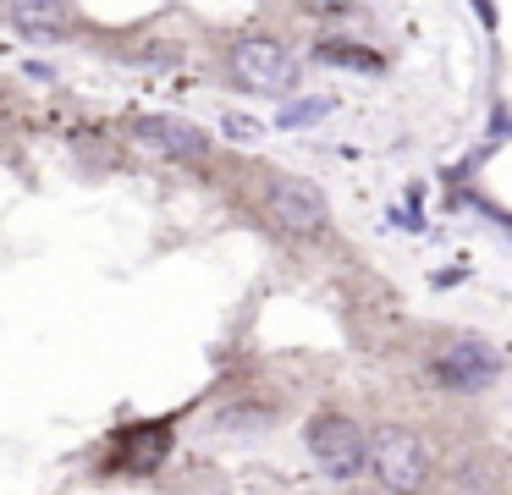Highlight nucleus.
Listing matches in <instances>:
<instances>
[{
  "label": "nucleus",
  "mask_w": 512,
  "mask_h": 495,
  "mask_svg": "<svg viewBox=\"0 0 512 495\" xmlns=\"http://www.w3.org/2000/svg\"><path fill=\"white\" fill-rule=\"evenodd\" d=\"M226 72H232L237 88H254V94H292L298 88V61L270 33H243L226 50Z\"/></svg>",
  "instance_id": "1"
},
{
  "label": "nucleus",
  "mask_w": 512,
  "mask_h": 495,
  "mask_svg": "<svg viewBox=\"0 0 512 495\" xmlns=\"http://www.w3.org/2000/svg\"><path fill=\"white\" fill-rule=\"evenodd\" d=\"M265 220L276 231H287V237H320L325 226H331V204H325V193L309 182V176H265Z\"/></svg>",
  "instance_id": "2"
},
{
  "label": "nucleus",
  "mask_w": 512,
  "mask_h": 495,
  "mask_svg": "<svg viewBox=\"0 0 512 495\" xmlns=\"http://www.w3.org/2000/svg\"><path fill=\"white\" fill-rule=\"evenodd\" d=\"M369 468H375V479L386 484L391 495H419L424 484H430V451H424V440L413 435V429L386 424L369 440Z\"/></svg>",
  "instance_id": "3"
},
{
  "label": "nucleus",
  "mask_w": 512,
  "mask_h": 495,
  "mask_svg": "<svg viewBox=\"0 0 512 495\" xmlns=\"http://www.w3.org/2000/svg\"><path fill=\"white\" fill-rule=\"evenodd\" d=\"M303 440H309L314 462H320L331 479H358V473H364V462H369V435L347 413H336V407L314 413L309 418V435H303Z\"/></svg>",
  "instance_id": "4"
},
{
  "label": "nucleus",
  "mask_w": 512,
  "mask_h": 495,
  "mask_svg": "<svg viewBox=\"0 0 512 495\" xmlns=\"http://www.w3.org/2000/svg\"><path fill=\"white\" fill-rule=\"evenodd\" d=\"M133 138H138V149L160 154V160H182V165H199L210 154V132H199L182 116H144L133 127Z\"/></svg>",
  "instance_id": "5"
},
{
  "label": "nucleus",
  "mask_w": 512,
  "mask_h": 495,
  "mask_svg": "<svg viewBox=\"0 0 512 495\" xmlns=\"http://www.w3.org/2000/svg\"><path fill=\"white\" fill-rule=\"evenodd\" d=\"M501 374V352L485 341H452V347L435 352V380L452 385V391H485Z\"/></svg>",
  "instance_id": "6"
},
{
  "label": "nucleus",
  "mask_w": 512,
  "mask_h": 495,
  "mask_svg": "<svg viewBox=\"0 0 512 495\" xmlns=\"http://www.w3.org/2000/svg\"><path fill=\"white\" fill-rule=\"evenodd\" d=\"M6 17H12L17 33L28 39H61L72 28V11L61 0H6Z\"/></svg>",
  "instance_id": "7"
},
{
  "label": "nucleus",
  "mask_w": 512,
  "mask_h": 495,
  "mask_svg": "<svg viewBox=\"0 0 512 495\" xmlns=\"http://www.w3.org/2000/svg\"><path fill=\"white\" fill-rule=\"evenodd\" d=\"M314 61L347 66V72H380V66H386L375 50H364V44H353V39H320L314 44Z\"/></svg>",
  "instance_id": "8"
},
{
  "label": "nucleus",
  "mask_w": 512,
  "mask_h": 495,
  "mask_svg": "<svg viewBox=\"0 0 512 495\" xmlns=\"http://www.w3.org/2000/svg\"><path fill=\"white\" fill-rule=\"evenodd\" d=\"M325 116V99H309V105H287L281 110V127H303V121H320Z\"/></svg>",
  "instance_id": "9"
},
{
  "label": "nucleus",
  "mask_w": 512,
  "mask_h": 495,
  "mask_svg": "<svg viewBox=\"0 0 512 495\" xmlns=\"http://www.w3.org/2000/svg\"><path fill=\"white\" fill-rule=\"evenodd\" d=\"M226 132H232L237 143H254V138H259V121H243V116H226Z\"/></svg>",
  "instance_id": "10"
},
{
  "label": "nucleus",
  "mask_w": 512,
  "mask_h": 495,
  "mask_svg": "<svg viewBox=\"0 0 512 495\" xmlns=\"http://www.w3.org/2000/svg\"><path fill=\"white\" fill-rule=\"evenodd\" d=\"M309 6H325V11H342L347 0H309Z\"/></svg>",
  "instance_id": "11"
},
{
  "label": "nucleus",
  "mask_w": 512,
  "mask_h": 495,
  "mask_svg": "<svg viewBox=\"0 0 512 495\" xmlns=\"http://www.w3.org/2000/svg\"><path fill=\"white\" fill-rule=\"evenodd\" d=\"M507 226H512V220H507Z\"/></svg>",
  "instance_id": "12"
}]
</instances>
